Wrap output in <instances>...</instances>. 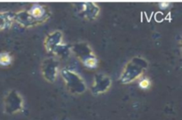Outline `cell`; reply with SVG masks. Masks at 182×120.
I'll return each instance as SVG.
<instances>
[{
    "mask_svg": "<svg viewBox=\"0 0 182 120\" xmlns=\"http://www.w3.org/2000/svg\"><path fill=\"white\" fill-rule=\"evenodd\" d=\"M147 69V62L141 57H134L127 63L123 74L120 77V83L129 84L138 78Z\"/></svg>",
    "mask_w": 182,
    "mask_h": 120,
    "instance_id": "cell-1",
    "label": "cell"
},
{
    "mask_svg": "<svg viewBox=\"0 0 182 120\" xmlns=\"http://www.w3.org/2000/svg\"><path fill=\"white\" fill-rule=\"evenodd\" d=\"M72 51L81 60L84 65L87 68L93 69L97 67V58L93 54L91 47L86 43H77L71 47Z\"/></svg>",
    "mask_w": 182,
    "mask_h": 120,
    "instance_id": "cell-2",
    "label": "cell"
},
{
    "mask_svg": "<svg viewBox=\"0 0 182 120\" xmlns=\"http://www.w3.org/2000/svg\"><path fill=\"white\" fill-rule=\"evenodd\" d=\"M73 11L79 18L92 21L98 17L100 13V7L93 2H79L74 4Z\"/></svg>",
    "mask_w": 182,
    "mask_h": 120,
    "instance_id": "cell-3",
    "label": "cell"
},
{
    "mask_svg": "<svg viewBox=\"0 0 182 120\" xmlns=\"http://www.w3.org/2000/svg\"><path fill=\"white\" fill-rule=\"evenodd\" d=\"M62 76L66 83L68 89L73 94H82L86 90V85L83 79L76 75V73L69 70H62Z\"/></svg>",
    "mask_w": 182,
    "mask_h": 120,
    "instance_id": "cell-4",
    "label": "cell"
},
{
    "mask_svg": "<svg viewBox=\"0 0 182 120\" xmlns=\"http://www.w3.org/2000/svg\"><path fill=\"white\" fill-rule=\"evenodd\" d=\"M23 101L21 95L15 91H11L5 99V110L8 114H14L22 109Z\"/></svg>",
    "mask_w": 182,
    "mask_h": 120,
    "instance_id": "cell-5",
    "label": "cell"
},
{
    "mask_svg": "<svg viewBox=\"0 0 182 120\" xmlns=\"http://www.w3.org/2000/svg\"><path fill=\"white\" fill-rule=\"evenodd\" d=\"M58 68H59V63L54 58L50 57L48 59H45L41 66L42 74L45 78V80L51 83L54 82L57 77Z\"/></svg>",
    "mask_w": 182,
    "mask_h": 120,
    "instance_id": "cell-6",
    "label": "cell"
},
{
    "mask_svg": "<svg viewBox=\"0 0 182 120\" xmlns=\"http://www.w3.org/2000/svg\"><path fill=\"white\" fill-rule=\"evenodd\" d=\"M111 79L103 75V74H98L95 76L94 78V83L92 87V92L94 94H99L106 92L107 90L110 87L111 85Z\"/></svg>",
    "mask_w": 182,
    "mask_h": 120,
    "instance_id": "cell-7",
    "label": "cell"
},
{
    "mask_svg": "<svg viewBox=\"0 0 182 120\" xmlns=\"http://www.w3.org/2000/svg\"><path fill=\"white\" fill-rule=\"evenodd\" d=\"M62 39V33L60 31H54L49 34L45 40V46L50 53H53L55 49L60 45Z\"/></svg>",
    "mask_w": 182,
    "mask_h": 120,
    "instance_id": "cell-8",
    "label": "cell"
},
{
    "mask_svg": "<svg viewBox=\"0 0 182 120\" xmlns=\"http://www.w3.org/2000/svg\"><path fill=\"white\" fill-rule=\"evenodd\" d=\"M15 13L10 11H3L0 12V31L9 28L13 21H14Z\"/></svg>",
    "mask_w": 182,
    "mask_h": 120,
    "instance_id": "cell-9",
    "label": "cell"
},
{
    "mask_svg": "<svg viewBox=\"0 0 182 120\" xmlns=\"http://www.w3.org/2000/svg\"><path fill=\"white\" fill-rule=\"evenodd\" d=\"M69 49H70V47L69 45L60 44L55 49V51L53 52V53H55V54H57V55H59L60 57H66V56H68V54L69 53Z\"/></svg>",
    "mask_w": 182,
    "mask_h": 120,
    "instance_id": "cell-10",
    "label": "cell"
},
{
    "mask_svg": "<svg viewBox=\"0 0 182 120\" xmlns=\"http://www.w3.org/2000/svg\"><path fill=\"white\" fill-rule=\"evenodd\" d=\"M12 63V57L7 53H0V65L2 66H8Z\"/></svg>",
    "mask_w": 182,
    "mask_h": 120,
    "instance_id": "cell-11",
    "label": "cell"
},
{
    "mask_svg": "<svg viewBox=\"0 0 182 120\" xmlns=\"http://www.w3.org/2000/svg\"><path fill=\"white\" fill-rule=\"evenodd\" d=\"M149 84H150L149 80L147 79V78H144V79H142V80L140 82V86L142 89H147V88H148Z\"/></svg>",
    "mask_w": 182,
    "mask_h": 120,
    "instance_id": "cell-12",
    "label": "cell"
},
{
    "mask_svg": "<svg viewBox=\"0 0 182 120\" xmlns=\"http://www.w3.org/2000/svg\"><path fill=\"white\" fill-rule=\"evenodd\" d=\"M159 6H160L161 8H166V7L169 6V2H167V1H163V2H161V3L159 4Z\"/></svg>",
    "mask_w": 182,
    "mask_h": 120,
    "instance_id": "cell-13",
    "label": "cell"
}]
</instances>
